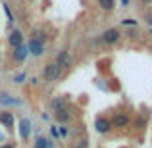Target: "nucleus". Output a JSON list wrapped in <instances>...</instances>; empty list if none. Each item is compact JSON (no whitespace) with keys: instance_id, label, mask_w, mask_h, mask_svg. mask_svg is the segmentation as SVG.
Returning a JSON list of instances; mask_svg holds the SVG:
<instances>
[{"instance_id":"nucleus-14","label":"nucleus","mask_w":152,"mask_h":148,"mask_svg":"<svg viewBox=\"0 0 152 148\" xmlns=\"http://www.w3.org/2000/svg\"><path fill=\"white\" fill-rule=\"evenodd\" d=\"M52 146H54V142L45 137H37V141L33 142V148H52Z\"/></svg>"},{"instance_id":"nucleus-25","label":"nucleus","mask_w":152,"mask_h":148,"mask_svg":"<svg viewBox=\"0 0 152 148\" xmlns=\"http://www.w3.org/2000/svg\"><path fill=\"white\" fill-rule=\"evenodd\" d=\"M135 125H139V127H142V125H145V119H142V117H139V119H137V121H135Z\"/></svg>"},{"instance_id":"nucleus-10","label":"nucleus","mask_w":152,"mask_h":148,"mask_svg":"<svg viewBox=\"0 0 152 148\" xmlns=\"http://www.w3.org/2000/svg\"><path fill=\"white\" fill-rule=\"evenodd\" d=\"M54 119L64 125V123H69L71 119H73V114H71L67 108H62V110H56L54 112Z\"/></svg>"},{"instance_id":"nucleus-11","label":"nucleus","mask_w":152,"mask_h":148,"mask_svg":"<svg viewBox=\"0 0 152 148\" xmlns=\"http://www.w3.org/2000/svg\"><path fill=\"white\" fill-rule=\"evenodd\" d=\"M29 135H31V121L27 117L19 119V137L21 141H29Z\"/></svg>"},{"instance_id":"nucleus-8","label":"nucleus","mask_w":152,"mask_h":148,"mask_svg":"<svg viewBox=\"0 0 152 148\" xmlns=\"http://www.w3.org/2000/svg\"><path fill=\"white\" fill-rule=\"evenodd\" d=\"M14 123H15L14 112H8V110L0 112V125H4L6 129H14Z\"/></svg>"},{"instance_id":"nucleus-15","label":"nucleus","mask_w":152,"mask_h":148,"mask_svg":"<svg viewBox=\"0 0 152 148\" xmlns=\"http://www.w3.org/2000/svg\"><path fill=\"white\" fill-rule=\"evenodd\" d=\"M29 39H35V41L46 42V35H45V31H42L41 27H35V29L31 31V37H29Z\"/></svg>"},{"instance_id":"nucleus-12","label":"nucleus","mask_w":152,"mask_h":148,"mask_svg":"<svg viewBox=\"0 0 152 148\" xmlns=\"http://www.w3.org/2000/svg\"><path fill=\"white\" fill-rule=\"evenodd\" d=\"M19 104H21L19 98L10 96L8 93H0V106H19Z\"/></svg>"},{"instance_id":"nucleus-22","label":"nucleus","mask_w":152,"mask_h":148,"mask_svg":"<svg viewBox=\"0 0 152 148\" xmlns=\"http://www.w3.org/2000/svg\"><path fill=\"white\" fill-rule=\"evenodd\" d=\"M145 19H146V23H148V25L152 27V12H148V14L145 15Z\"/></svg>"},{"instance_id":"nucleus-2","label":"nucleus","mask_w":152,"mask_h":148,"mask_svg":"<svg viewBox=\"0 0 152 148\" xmlns=\"http://www.w3.org/2000/svg\"><path fill=\"white\" fill-rule=\"evenodd\" d=\"M112 123V129H127L131 123V117L125 114V112H119V114H115L114 117L110 119Z\"/></svg>"},{"instance_id":"nucleus-28","label":"nucleus","mask_w":152,"mask_h":148,"mask_svg":"<svg viewBox=\"0 0 152 148\" xmlns=\"http://www.w3.org/2000/svg\"><path fill=\"white\" fill-rule=\"evenodd\" d=\"M142 4H152V0H141Z\"/></svg>"},{"instance_id":"nucleus-6","label":"nucleus","mask_w":152,"mask_h":148,"mask_svg":"<svg viewBox=\"0 0 152 148\" xmlns=\"http://www.w3.org/2000/svg\"><path fill=\"white\" fill-rule=\"evenodd\" d=\"M27 56H29L27 44H21V46H18V48H12V60H14L15 63L25 62V58H27Z\"/></svg>"},{"instance_id":"nucleus-23","label":"nucleus","mask_w":152,"mask_h":148,"mask_svg":"<svg viewBox=\"0 0 152 148\" xmlns=\"http://www.w3.org/2000/svg\"><path fill=\"white\" fill-rule=\"evenodd\" d=\"M60 137H67V129H66V127H60Z\"/></svg>"},{"instance_id":"nucleus-26","label":"nucleus","mask_w":152,"mask_h":148,"mask_svg":"<svg viewBox=\"0 0 152 148\" xmlns=\"http://www.w3.org/2000/svg\"><path fill=\"white\" fill-rule=\"evenodd\" d=\"M41 117H42V121H48L50 115H48V114H41Z\"/></svg>"},{"instance_id":"nucleus-1","label":"nucleus","mask_w":152,"mask_h":148,"mask_svg":"<svg viewBox=\"0 0 152 148\" xmlns=\"http://www.w3.org/2000/svg\"><path fill=\"white\" fill-rule=\"evenodd\" d=\"M60 75H62V67L58 66V63L50 62L45 66V69H42V79H45V83H54L60 79Z\"/></svg>"},{"instance_id":"nucleus-18","label":"nucleus","mask_w":152,"mask_h":148,"mask_svg":"<svg viewBox=\"0 0 152 148\" xmlns=\"http://www.w3.org/2000/svg\"><path fill=\"white\" fill-rule=\"evenodd\" d=\"M2 8H4V12H6V17H8V21H10V23H14L15 19H14V15H12V12H10V6H8V4H2Z\"/></svg>"},{"instance_id":"nucleus-27","label":"nucleus","mask_w":152,"mask_h":148,"mask_svg":"<svg viewBox=\"0 0 152 148\" xmlns=\"http://www.w3.org/2000/svg\"><path fill=\"white\" fill-rule=\"evenodd\" d=\"M129 2H131V0H121V6L127 8V6H129Z\"/></svg>"},{"instance_id":"nucleus-20","label":"nucleus","mask_w":152,"mask_h":148,"mask_svg":"<svg viewBox=\"0 0 152 148\" xmlns=\"http://www.w3.org/2000/svg\"><path fill=\"white\" fill-rule=\"evenodd\" d=\"M121 25H127V27H137V21H135V19H121Z\"/></svg>"},{"instance_id":"nucleus-16","label":"nucleus","mask_w":152,"mask_h":148,"mask_svg":"<svg viewBox=\"0 0 152 148\" xmlns=\"http://www.w3.org/2000/svg\"><path fill=\"white\" fill-rule=\"evenodd\" d=\"M98 6H100V10L104 12H112L115 8V0H96Z\"/></svg>"},{"instance_id":"nucleus-21","label":"nucleus","mask_w":152,"mask_h":148,"mask_svg":"<svg viewBox=\"0 0 152 148\" xmlns=\"http://www.w3.org/2000/svg\"><path fill=\"white\" fill-rule=\"evenodd\" d=\"M50 133H52V137H54V139H58V137H60V131H58V127H56V125H52V127H50Z\"/></svg>"},{"instance_id":"nucleus-4","label":"nucleus","mask_w":152,"mask_h":148,"mask_svg":"<svg viewBox=\"0 0 152 148\" xmlns=\"http://www.w3.org/2000/svg\"><path fill=\"white\" fill-rule=\"evenodd\" d=\"M119 39H121V31H119L118 27H110V29H106L102 33V41L106 42V44H115Z\"/></svg>"},{"instance_id":"nucleus-3","label":"nucleus","mask_w":152,"mask_h":148,"mask_svg":"<svg viewBox=\"0 0 152 148\" xmlns=\"http://www.w3.org/2000/svg\"><path fill=\"white\" fill-rule=\"evenodd\" d=\"M94 131H96L98 135H108L112 131V123L108 117H104V115H98L96 119H94Z\"/></svg>"},{"instance_id":"nucleus-17","label":"nucleus","mask_w":152,"mask_h":148,"mask_svg":"<svg viewBox=\"0 0 152 148\" xmlns=\"http://www.w3.org/2000/svg\"><path fill=\"white\" fill-rule=\"evenodd\" d=\"M27 79V73L25 71H21V73H18V75H14V83H18V85H21L23 81Z\"/></svg>"},{"instance_id":"nucleus-13","label":"nucleus","mask_w":152,"mask_h":148,"mask_svg":"<svg viewBox=\"0 0 152 148\" xmlns=\"http://www.w3.org/2000/svg\"><path fill=\"white\" fill-rule=\"evenodd\" d=\"M50 108L52 110H62V108H67V100L64 98V96H54L50 100Z\"/></svg>"},{"instance_id":"nucleus-7","label":"nucleus","mask_w":152,"mask_h":148,"mask_svg":"<svg viewBox=\"0 0 152 148\" xmlns=\"http://www.w3.org/2000/svg\"><path fill=\"white\" fill-rule=\"evenodd\" d=\"M8 44L12 46V48H18V46H21V44H25L23 42V33L19 29H14L10 35H8Z\"/></svg>"},{"instance_id":"nucleus-19","label":"nucleus","mask_w":152,"mask_h":148,"mask_svg":"<svg viewBox=\"0 0 152 148\" xmlns=\"http://www.w3.org/2000/svg\"><path fill=\"white\" fill-rule=\"evenodd\" d=\"M71 148H89V142H87V139H81V141H77Z\"/></svg>"},{"instance_id":"nucleus-9","label":"nucleus","mask_w":152,"mask_h":148,"mask_svg":"<svg viewBox=\"0 0 152 148\" xmlns=\"http://www.w3.org/2000/svg\"><path fill=\"white\" fill-rule=\"evenodd\" d=\"M54 63H58L62 69H64V67H69L71 66V56H69V52H67V50H60L58 54H56Z\"/></svg>"},{"instance_id":"nucleus-5","label":"nucleus","mask_w":152,"mask_h":148,"mask_svg":"<svg viewBox=\"0 0 152 148\" xmlns=\"http://www.w3.org/2000/svg\"><path fill=\"white\" fill-rule=\"evenodd\" d=\"M27 50H29V54H31V56L39 58V56L45 54V42L35 41V39H29V42H27Z\"/></svg>"},{"instance_id":"nucleus-24","label":"nucleus","mask_w":152,"mask_h":148,"mask_svg":"<svg viewBox=\"0 0 152 148\" xmlns=\"http://www.w3.org/2000/svg\"><path fill=\"white\" fill-rule=\"evenodd\" d=\"M0 148H18V146H15V142H6V144H2Z\"/></svg>"}]
</instances>
